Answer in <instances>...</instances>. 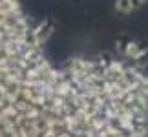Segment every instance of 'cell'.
Listing matches in <instances>:
<instances>
[{
	"instance_id": "3",
	"label": "cell",
	"mask_w": 148,
	"mask_h": 137,
	"mask_svg": "<svg viewBox=\"0 0 148 137\" xmlns=\"http://www.w3.org/2000/svg\"><path fill=\"white\" fill-rule=\"evenodd\" d=\"M113 9H115L117 13H121V15H132L134 11L137 9V5H135L134 0H115Z\"/></svg>"
},
{
	"instance_id": "2",
	"label": "cell",
	"mask_w": 148,
	"mask_h": 137,
	"mask_svg": "<svg viewBox=\"0 0 148 137\" xmlns=\"http://www.w3.org/2000/svg\"><path fill=\"white\" fill-rule=\"evenodd\" d=\"M148 53V48H145V46H141L139 42L135 40H128L126 44L123 46V55L126 57L128 60L132 62H139L141 59H145Z\"/></svg>"
},
{
	"instance_id": "1",
	"label": "cell",
	"mask_w": 148,
	"mask_h": 137,
	"mask_svg": "<svg viewBox=\"0 0 148 137\" xmlns=\"http://www.w3.org/2000/svg\"><path fill=\"white\" fill-rule=\"evenodd\" d=\"M53 22H49V20H42V22H38V24L35 27H31V33H33V38H35V46L37 48H40L42 49V46L48 42V38L53 35Z\"/></svg>"
},
{
	"instance_id": "4",
	"label": "cell",
	"mask_w": 148,
	"mask_h": 137,
	"mask_svg": "<svg viewBox=\"0 0 148 137\" xmlns=\"http://www.w3.org/2000/svg\"><path fill=\"white\" fill-rule=\"evenodd\" d=\"M134 2H135V5H137V9H139V8H143V5L148 4V0H134Z\"/></svg>"
}]
</instances>
